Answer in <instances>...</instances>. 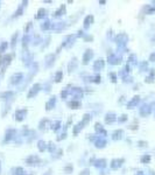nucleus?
Returning a JSON list of instances; mask_svg holds the SVG:
<instances>
[{"label":"nucleus","mask_w":155,"mask_h":175,"mask_svg":"<svg viewBox=\"0 0 155 175\" xmlns=\"http://www.w3.org/2000/svg\"><path fill=\"white\" fill-rule=\"evenodd\" d=\"M150 60H152V61H155V54H153V55L150 56Z\"/></svg>","instance_id":"f257e3e1"},{"label":"nucleus","mask_w":155,"mask_h":175,"mask_svg":"<svg viewBox=\"0 0 155 175\" xmlns=\"http://www.w3.org/2000/svg\"><path fill=\"white\" fill-rule=\"evenodd\" d=\"M149 160V156H145L144 158V161H148Z\"/></svg>","instance_id":"f03ea898"}]
</instances>
